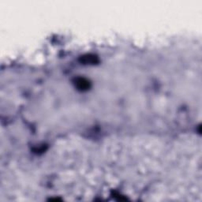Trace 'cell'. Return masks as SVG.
Masks as SVG:
<instances>
[{
    "instance_id": "2",
    "label": "cell",
    "mask_w": 202,
    "mask_h": 202,
    "mask_svg": "<svg viewBox=\"0 0 202 202\" xmlns=\"http://www.w3.org/2000/svg\"><path fill=\"white\" fill-rule=\"evenodd\" d=\"M82 62L85 63H89V64H94L97 62L96 57L92 56V55H87V56L82 57Z\"/></svg>"
},
{
    "instance_id": "1",
    "label": "cell",
    "mask_w": 202,
    "mask_h": 202,
    "mask_svg": "<svg viewBox=\"0 0 202 202\" xmlns=\"http://www.w3.org/2000/svg\"><path fill=\"white\" fill-rule=\"evenodd\" d=\"M75 85L78 88V89L81 91H85L89 89V82L85 78H78L75 80Z\"/></svg>"
}]
</instances>
